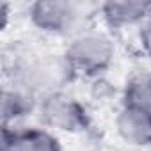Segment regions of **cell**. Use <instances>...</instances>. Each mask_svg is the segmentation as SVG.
Wrapping results in <instances>:
<instances>
[{
    "label": "cell",
    "mask_w": 151,
    "mask_h": 151,
    "mask_svg": "<svg viewBox=\"0 0 151 151\" xmlns=\"http://www.w3.org/2000/svg\"><path fill=\"white\" fill-rule=\"evenodd\" d=\"M6 68L9 69L7 73L11 77V84L36 96L62 91V87L75 77V71L64 53H41L27 48L14 52Z\"/></svg>",
    "instance_id": "1"
},
{
    "label": "cell",
    "mask_w": 151,
    "mask_h": 151,
    "mask_svg": "<svg viewBox=\"0 0 151 151\" xmlns=\"http://www.w3.org/2000/svg\"><path fill=\"white\" fill-rule=\"evenodd\" d=\"M100 6L71 0H37L29 6L30 23L50 36H64L68 39L93 27L91 20L98 14Z\"/></svg>",
    "instance_id": "2"
},
{
    "label": "cell",
    "mask_w": 151,
    "mask_h": 151,
    "mask_svg": "<svg viewBox=\"0 0 151 151\" xmlns=\"http://www.w3.org/2000/svg\"><path fill=\"white\" fill-rule=\"evenodd\" d=\"M64 57L75 75L80 73L86 77H98L112 66L116 45L109 32L91 27L68 39Z\"/></svg>",
    "instance_id": "3"
},
{
    "label": "cell",
    "mask_w": 151,
    "mask_h": 151,
    "mask_svg": "<svg viewBox=\"0 0 151 151\" xmlns=\"http://www.w3.org/2000/svg\"><path fill=\"white\" fill-rule=\"evenodd\" d=\"M37 114L46 130L80 133L89 126V116L86 107L64 91L48 93L37 101Z\"/></svg>",
    "instance_id": "4"
},
{
    "label": "cell",
    "mask_w": 151,
    "mask_h": 151,
    "mask_svg": "<svg viewBox=\"0 0 151 151\" xmlns=\"http://www.w3.org/2000/svg\"><path fill=\"white\" fill-rule=\"evenodd\" d=\"M151 13V2L146 0H109L100 4L98 14L110 30H126L140 27Z\"/></svg>",
    "instance_id": "5"
},
{
    "label": "cell",
    "mask_w": 151,
    "mask_h": 151,
    "mask_svg": "<svg viewBox=\"0 0 151 151\" xmlns=\"http://www.w3.org/2000/svg\"><path fill=\"white\" fill-rule=\"evenodd\" d=\"M116 133L123 142L135 147L151 146V110L123 105L116 116Z\"/></svg>",
    "instance_id": "6"
},
{
    "label": "cell",
    "mask_w": 151,
    "mask_h": 151,
    "mask_svg": "<svg viewBox=\"0 0 151 151\" xmlns=\"http://www.w3.org/2000/svg\"><path fill=\"white\" fill-rule=\"evenodd\" d=\"M2 151H62L59 139L46 128L4 126Z\"/></svg>",
    "instance_id": "7"
},
{
    "label": "cell",
    "mask_w": 151,
    "mask_h": 151,
    "mask_svg": "<svg viewBox=\"0 0 151 151\" xmlns=\"http://www.w3.org/2000/svg\"><path fill=\"white\" fill-rule=\"evenodd\" d=\"M37 96L14 86L7 84L2 91V117L4 126H9V123H14L32 110H37Z\"/></svg>",
    "instance_id": "8"
},
{
    "label": "cell",
    "mask_w": 151,
    "mask_h": 151,
    "mask_svg": "<svg viewBox=\"0 0 151 151\" xmlns=\"http://www.w3.org/2000/svg\"><path fill=\"white\" fill-rule=\"evenodd\" d=\"M123 105L151 110V71H139L128 78L123 91Z\"/></svg>",
    "instance_id": "9"
},
{
    "label": "cell",
    "mask_w": 151,
    "mask_h": 151,
    "mask_svg": "<svg viewBox=\"0 0 151 151\" xmlns=\"http://www.w3.org/2000/svg\"><path fill=\"white\" fill-rule=\"evenodd\" d=\"M139 41H140L142 50L147 55H151V13L144 20V23L139 27Z\"/></svg>",
    "instance_id": "10"
}]
</instances>
